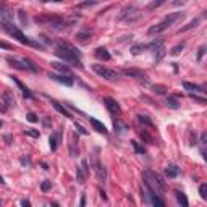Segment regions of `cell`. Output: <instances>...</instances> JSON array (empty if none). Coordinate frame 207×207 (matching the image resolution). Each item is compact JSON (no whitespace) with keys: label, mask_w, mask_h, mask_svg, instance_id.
<instances>
[{"label":"cell","mask_w":207,"mask_h":207,"mask_svg":"<svg viewBox=\"0 0 207 207\" xmlns=\"http://www.w3.org/2000/svg\"><path fill=\"white\" fill-rule=\"evenodd\" d=\"M52 66H54L55 70H58L61 75H66V76H71V78H73V75H71V71H70L68 66H65V65H61V63H57V61H54V63H52Z\"/></svg>","instance_id":"cell-20"},{"label":"cell","mask_w":207,"mask_h":207,"mask_svg":"<svg viewBox=\"0 0 207 207\" xmlns=\"http://www.w3.org/2000/svg\"><path fill=\"white\" fill-rule=\"evenodd\" d=\"M12 21H13V13H12V10L0 3V24L12 23Z\"/></svg>","instance_id":"cell-10"},{"label":"cell","mask_w":207,"mask_h":207,"mask_svg":"<svg viewBox=\"0 0 207 207\" xmlns=\"http://www.w3.org/2000/svg\"><path fill=\"white\" fill-rule=\"evenodd\" d=\"M55 54H57V57H60L61 60H65L66 63H70V65H73V66H78V68H82L81 58H79V57H76L75 54H71L70 50H66L63 47H60V45H57Z\"/></svg>","instance_id":"cell-4"},{"label":"cell","mask_w":207,"mask_h":207,"mask_svg":"<svg viewBox=\"0 0 207 207\" xmlns=\"http://www.w3.org/2000/svg\"><path fill=\"white\" fill-rule=\"evenodd\" d=\"M183 49H184V42H181V44H178V45H175V47L172 49V52H170V54H172V55H178V54H180V52L183 50Z\"/></svg>","instance_id":"cell-31"},{"label":"cell","mask_w":207,"mask_h":207,"mask_svg":"<svg viewBox=\"0 0 207 207\" xmlns=\"http://www.w3.org/2000/svg\"><path fill=\"white\" fill-rule=\"evenodd\" d=\"M70 155L71 157H76L78 155V142H76L75 136L70 138Z\"/></svg>","instance_id":"cell-24"},{"label":"cell","mask_w":207,"mask_h":207,"mask_svg":"<svg viewBox=\"0 0 207 207\" xmlns=\"http://www.w3.org/2000/svg\"><path fill=\"white\" fill-rule=\"evenodd\" d=\"M180 18H183V13H170V15H167V16L163 18V21H160L159 24H155V26H151L147 33L149 34H160V33H163L167 28H170L175 21H178Z\"/></svg>","instance_id":"cell-3"},{"label":"cell","mask_w":207,"mask_h":207,"mask_svg":"<svg viewBox=\"0 0 207 207\" xmlns=\"http://www.w3.org/2000/svg\"><path fill=\"white\" fill-rule=\"evenodd\" d=\"M26 117H28V120H29L31 123H36V121H37V117H36L34 113H28Z\"/></svg>","instance_id":"cell-43"},{"label":"cell","mask_w":207,"mask_h":207,"mask_svg":"<svg viewBox=\"0 0 207 207\" xmlns=\"http://www.w3.org/2000/svg\"><path fill=\"white\" fill-rule=\"evenodd\" d=\"M92 70H94L100 78H103V79H107V81L118 79V71L112 70V68H107V66H103V65H92Z\"/></svg>","instance_id":"cell-7"},{"label":"cell","mask_w":207,"mask_h":207,"mask_svg":"<svg viewBox=\"0 0 207 207\" xmlns=\"http://www.w3.org/2000/svg\"><path fill=\"white\" fill-rule=\"evenodd\" d=\"M201 144H202V146H205V144H207V134L205 133L201 134Z\"/></svg>","instance_id":"cell-44"},{"label":"cell","mask_w":207,"mask_h":207,"mask_svg":"<svg viewBox=\"0 0 207 207\" xmlns=\"http://www.w3.org/2000/svg\"><path fill=\"white\" fill-rule=\"evenodd\" d=\"M199 194H201V198H202L204 201L207 199V184H201L199 186Z\"/></svg>","instance_id":"cell-35"},{"label":"cell","mask_w":207,"mask_h":207,"mask_svg":"<svg viewBox=\"0 0 207 207\" xmlns=\"http://www.w3.org/2000/svg\"><path fill=\"white\" fill-rule=\"evenodd\" d=\"M167 105H170L172 108H178L180 103H178V100L175 99V97H168V99H167Z\"/></svg>","instance_id":"cell-32"},{"label":"cell","mask_w":207,"mask_h":207,"mask_svg":"<svg viewBox=\"0 0 207 207\" xmlns=\"http://www.w3.org/2000/svg\"><path fill=\"white\" fill-rule=\"evenodd\" d=\"M0 47H2V49H7V50H10V49H12V45H10V44H7V42H3V40H0Z\"/></svg>","instance_id":"cell-45"},{"label":"cell","mask_w":207,"mask_h":207,"mask_svg":"<svg viewBox=\"0 0 207 207\" xmlns=\"http://www.w3.org/2000/svg\"><path fill=\"white\" fill-rule=\"evenodd\" d=\"M19 19H21V23H23V24L26 23V18H24V13H23V12H19Z\"/></svg>","instance_id":"cell-47"},{"label":"cell","mask_w":207,"mask_h":207,"mask_svg":"<svg viewBox=\"0 0 207 207\" xmlns=\"http://www.w3.org/2000/svg\"><path fill=\"white\" fill-rule=\"evenodd\" d=\"M65 26V19L61 18H52L50 19V28L52 29H61Z\"/></svg>","instance_id":"cell-23"},{"label":"cell","mask_w":207,"mask_h":207,"mask_svg":"<svg viewBox=\"0 0 207 207\" xmlns=\"http://www.w3.org/2000/svg\"><path fill=\"white\" fill-rule=\"evenodd\" d=\"M97 149H96V154H91V159H89V162H91V168L94 170V173H96V177L97 180L100 181V183H103L107 178V172H105V168H103V165L100 163V160H99V155H97Z\"/></svg>","instance_id":"cell-5"},{"label":"cell","mask_w":207,"mask_h":207,"mask_svg":"<svg viewBox=\"0 0 207 207\" xmlns=\"http://www.w3.org/2000/svg\"><path fill=\"white\" fill-rule=\"evenodd\" d=\"M79 18H81V15H78V13L71 15V16H68V18L65 19V26H73V24H76L78 21H79Z\"/></svg>","instance_id":"cell-25"},{"label":"cell","mask_w":207,"mask_h":207,"mask_svg":"<svg viewBox=\"0 0 207 207\" xmlns=\"http://www.w3.org/2000/svg\"><path fill=\"white\" fill-rule=\"evenodd\" d=\"M91 36H92V29L89 26H84V28H81L76 33V39L79 40V42H86L87 39H91Z\"/></svg>","instance_id":"cell-12"},{"label":"cell","mask_w":207,"mask_h":207,"mask_svg":"<svg viewBox=\"0 0 207 207\" xmlns=\"http://www.w3.org/2000/svg\"><path fill=\"white\" fill-rule=\"evenodd\" d=\"M49 78H52L54 81H58L61 84H66V86H73V78L71 76H65V75H55V73H50Z\"/></svg>","instance_id":"cell-13"},{"label":"cell","mask_w":207,"mask_h":207,"mask_svg":"<svg viewBox=\"0 0 207 207\" xmlns=\"http://www.w3.org/2000/svg\"><path fill=\"white\" fill-rule=\"evenodd\" d=\"M139 134H141V138H142V139H144V141H146V142H149V144H152V142H154L152 136H151V134H149V133L146 131V129H142V131H139Z\"/></svg>","instance_id":"cell-30"},{"label":"cell","mask_w":207,"mask_h":207,"mask_svg":"<svg viewBox=\"0 0 207 207\" xmlns=\"http://www.w3.org/2000/svg\"><path fill=\"white\" fill-rule=\"evenodd\" d=\"M123 75L128 78H136V79H144L146 81V73L142 70H136V68H126L123 70Z\"/></svg>","instance_id":"cell-11"},{"label":"cell","mask_w":207,"mask_h":207,"mask_svg":"<svg viewBox=\"0 0 207 207\" xmlns=\"http://www.w3.org/2000/svg\"><path fill=\"white\" fill-rule=\"evenodd\" d=\"M165 173H167V177H168V178H175V177H178L180 168L177 167V165H168V167L165 168Z\"/></svg>","instance_id":"cell-22"},{"label":"cell","mask_w":207,"mask_h":207,"mask_svg":"<svg viewBox=\"0 0 207 207\" xmlns=\"http://www.w3.org/2000/svg\"><path fill=\"white\" fill-rule=\"evenodd\" d=\"M204 54H205V45H201V47H199V54H198V60L202 58Z\"/></svg>","instance_id":"cell-41"},{"label":"cell","mask_w":207,"mask_h":207,"mask_svg":"<svg viewBox=\"0 0 207 207\" xmlns=\"http://www.w3.org/2000/svg\"><path fill=\"white\" fill-rule=\"evenodd\" d=\"M142 178H144V186H146V188H149L152 193H155V194L163 193V189H165V181H163V178L160 177L159 173L152 172V170H146V172L142 173Z\"/></svg>","instance_id":"cell-1"},{"label":"cell","mask_w":207,"mask_h":207,"mask_svg":"<svg viewBox=\"0 0 207 207\" xmlns=\"http://www.w3.org/2000/svg\"><path fill=\"white\" fill-rule=\"evenodd\" d=\"M183 87H184L186 91H189V92H194V94H205V91H204L201 86L193 84V82H188V81L183 82Z\"/></svg>","instance_id":"cell-14"},{"label":"cell","mask_w":207,"mask_h":207,"mask_svg":"<svg viewBox=\"0 0 207 207\" xmlns=\"http://www.w3.org/2000/svg\"><path fill=\"white\" fill-rule=\"evenodd\" d=\"M58 141H60V131H57V133L52 134L50 139H49V142H50V149H52V151H57V147H58Z\"/></svg>","instance_id":"cell-21"},{"label":"cell","mask_w":207,"mask_h":207,"mask_svg":"<svg viewBox=\"0 0 207 207\" xmlns=\"http://www.w3.org/2000/svg\"><path fill=\"white\" fill-rule=\"evenodd\" d=\"M138 120L141 121V123H144V125H147V126H154V123H152V120L149 118L147 115H138Z\"/></svg>","instance_id":"cell-29"},{"label":"cell","mask_w":207,"mask_h":207,"mask_svg":"<svg viewBox=\"0 0 207 207\" xmlns=\"http://www.w3.org/2000/svg\"><path fill=\"white\" fill-rule=\"evenodd\" d=\"M89 121H91V125L94 126L96 131H99V133H102V134H107V128H105V125H103V123H100L99 120H96V118H89Z\"/></svg>","instance_id":"cell-15"},{"label":"cell","mask_w":207,"mask_h":207,"mask_svg":"<svg viewBox=\"0 0 207 207\" xmlns=\"http://www.w3.org/2000/svg\"><path fill=\"white\" fill-rule=\"evenodd\" d=\"M7 61H8V63L12 65V66H15V68H18V70H31V71H37V66H36L29 58H21V60H18V58H13V57H8Z\"/></svg>","instance_id":"cell-6"},{"label":"cell","mask_w":207,"mask_h":207,"mask_svg":"<svg viewBox=\"0 0 207 207\" xmlns=\"http://www.w3.org/2000/svg\"><path fill=\"white\" fill-rule=\"evenodd\" d=\"M131 144H133V147L136 149V152H138V154H144V152H146V151H144V149L138 144V141H131Z\"/></svg>","instance_id":"cell-39"},{"label":"cell","mask_w":207,"mask_h":207,"mask_svg":"<svg viewBox=\"0 0 207 207\" xmlns=\"http://www.w3.org/2000/svg\"><path fill=\"white\" fill-rule=\"evenodd\" d=\"M175 194H177V201H178L181 205H183V207H188V199H186V196L181 193V191H177Z\"/></svg>","instance_id":"cell-26"},{"label":"cell","mask_w":207,"mask_h":207,"mask_svg":"<svg viewBox=\"0 0 207 207\" xmlns=\"http://www.w3.org/2000/svg\"><path fill=\"white\" fill-rule=\"evenodd\" d=\"M21 205H24V207H28V205H31V202H29L28 199H23V201H21Z\"/></svg>","instance_id":"cell-48"},{"label":"cell","mask_w":207,"mask_h":207,"mask_svg":"<svg viewBox=\"0 0 207 207\" xmlns=\"http://www.w3.org/2000/svg\"><path fill=\"white\" fill-rule=\"evenodd\" d=\"M100 198H102V199H107V196H105V193H103V191H100Z\"/></svg>","instance_id":"cell-51"},{"label":"cell","mask_w":207,"mask_h":207,"mask_svg":"<svg viewBox=\"0 0 207 207\" xmlns=\"http://www.w3.org/2000/svg\"><path fill=\"white\" fill-rule=\"evenodd\" d=\"M81 205H86V198H84V196H82V198H81V202H79Z\"/></svg>","instance_id":"cell-49"},{"label":"cell","mask_w":207,"mask_h":207,"mask_svg":"<svg viewBox=\"0 0 207 207\" xmlns=\"http://www.w3.org/2000/svg\"><path fill=\"white\" fill-rule=\"evenodd\" d=\"M113 126H115L117 131H126V129H128V126H126L125 123H123V121L120 120V118H117V120H115V123H113Z\"/></svg>","instance_id":"cell-27"},{"label":"cell","mask_w":207,"mask_h":207,"mask_svg":"<svg viewBox=\"0 0 207 207\" xmlns=\"http://www.w3.org/2000/svg\"><path fill=\"white\" fill-rule=\"evenodd\" d=\"M50 188H52V181H42V184H40V189H42L44 193H47Z\"/></svg>","instance_id":"cell-37"},{"label":"cell","mask_w":207,"mask_h":207,"mask_svg":"<svg viewBox=\"0 0 207 207\" xmlns=\"http://www.w3.org/2000/svg\"><path fill=\"white\" fill-rule=\"evenodd\" d=\"M75 126H76V129H78V131H79L81 134H87V131H86V129H84V128H82L81 125H78V123H76V125H75Z\"/></svg>","instance_id":"cell-46"},{"label":"cell","mask_w":207,"mask_h":207,"mask_svg":"<svg viewBox=\"0 0 207 207\" xmlns=\"http://www.w3.org/2000/svg\"><path fill=\"white\" fill-rule=\"evenodd\" d=\"M131 10H134L133 7H125L121 10V13H120V16H118V19H125L128 16V12H131Z\"/></svg>","instance_id":"cell-33"},{"label":"cell","mask_w":207,"mask_h":207,"mask_svg":"<svg viewBox=\"0 0 207 207\" xmlns=\"http://www.w3.org/2000/svg\"><path fill=\"white\" fill-rule=\"evenodd\" d=\"M191 97H193L194 100H198L199 103H205V99H204V97H199L198 94H193V92H191Z\"/></svg>","instance_id":"cell-40"},{"label":"cell","mask_w":207,"mask_h":207,"mask_svg":"<svg viewBox=\"0 0 207 207\" xmlns=\"http://www.w3.org/2000/svg\"><path fill=\"white\" fill-rule=\"evenodd\" d=\"M103 103H105V107L108 108V112H110L112 115H115V117H120L121 115L120 105H118L117 100H113L112 97H103Z\"/></svg>","instance_id":"cell-8"},{"label":"cell","mask_w":207,"mask_h":207,"mask_svg":"<svg viewBox=\"0 0 207 207\" xmlns=\"http://www.w3.org/2000/svg\"><path fill=\"white\" fill-rule=\"evenodd\" d=\"M40 2L45 3V2H61V0H40Z\"/></svg>","instance_id":"cell-50"},{"label":"cell","mask_w":207,"mask_h":207,"mask_svg":"<svg viewBox=\"0 0 207 207\" xmlns=\"http://www.w3.org/2000/svg\"><path fill=\"white\" fill-rule=\"evenodd\" d=\"M96 57L100 60H110V54H108V50L105 47H97L96 49Z\"/></svg>","instance_id":"cell-18"},{"label":"cell","mask_w":207,"mask_h":207,"mask_svg":"<svg viewBox=\"0 0 207 207\" xmlns=\"http://www.w3.org/2000/svg\"><path fill=\"white\" fill-rule=\"evenodd\" d=\"M52 105H54V107H55V110H57V112H60L63 117H66V118H71V113H70L68 110H66V108H65L63 105H61V103H58L57 100H52Z\"/></svg>","instance_id":"cell-19"},{"label":"cell","mask_w":207,"mask_h":207,"mask_svg":"<svg viewBox=\"0 0 207 207\" xmlns=\"http://www.w3.org/2000/svg\"><path fill=\"white\" fill-rule=\"evenodd\" d=\"M198 23H199V19H193V21H189L188 24L184 26V28H181L178 33L181 34V33H184V31H188V29H193V28H196V26H198Z\"/></svg>","instance_id":"cell-28"},{"label":"cell","mask_w":207,"mask_h":207,"mask_svg":"<svg viewBox=\"0 0 207 207\" xmlns=\"http://www.w3.org/2000/svg\"><path fill=\"white\" fill-rule=\"evenodd\" d=\"M165 2H167V0H154V2L149 5V10H154V8H159L160 5H163Z\"/></svg>","instance_id":"cell-34"},{"label":"cell","mask_w":207,"mask_h":207,"mask_svg":"<svg viewBox=\"0 0 207 207\" xmlns=\"http://www.w3.org/2000/svg\"><path fill=\"white\" fill-rule=\"evenodd\" d=\"M142 50H144V45H133V47H131V54L138 55V54H141Z\"/></svg>","instance_id":"cell-36"},{"label":"cell","mask_w":207,"mask_h":207,"mask_svg":"<svg viewBox=\"0 0 207 207\" xmlns=\"http://www.w3.org/2000/svg\"><path fill=\"white\" fill-rule=\"evenodd\" d=\"M154 91L157 92V94H163V92H165V87H163V86H154Z\"/></svg>","instance_id":"cell-42"},{"label":"cell","mask_w":207,"mask_h":207,"mask_svg":"<svg viewBox=\"0 0 207 207\" xmlns=\"http://www.w3.org/2000/svg\"><path fill=\"white\" fill-rule=\"evenodd\" d=\"M3 26V29L7 31V33L10 34V36H13L15 39H18L21 44H24V45H33V47H39V49H42V45L40 44H37V42H34L33 39H29V37H26V36L19 31V28L16 24H15L13 21L12 23H5V24H2Z\"/></svg>","instance_id":"cell-2"},{"label":"cell","mask_w":207,"mask_h":207,"mask_svg":"<svg viewBox=\"0 0 207 207\" xmlns=\"http://www.w3.org/2000/svg\"><path fill=\"white\" fill-rule=\"evenodd\" d=\"M87 173H89V168H87V160H82L81 165L76 170V180H78V183H81V184L84 183Z\"/></svg>","instance_id":"cell-9"},{"label":"cell","mask_w":207,"mask_h":207,"mask_svg":"<svg viewBox=\"0 0 207 207\" xmlns=\"http://www.w3.org/2000/svg\"><path fill=\"white\" fill-rule=\"evenodd\" d=\"M12 79H13L15 82H16V86H18V87H19V89H21V91H23V96H24V97H28V99H33V94H31V91H29V89H28V87H26V86L23 84V82H21V81H19V79H18V78H15V76H13V78H12Z\"/></svg>","instance_id":"cell-16"},{"label":"cell","mask_w":207,"mask_h":207,"mask_svg":"<svg viewBox=\"0 0 207 207\" xmlns=\"http://www.w3.org/2000/svg\"><path fill=\"white\" fill-rule=\"evenodd\" d=\"M2 99H3V103H5L7 107H13V105H15V97H13V94H12L10 91H5V92H3Z\"/></svg>","instance_id":"cell-17"},{"label":"cell","mask_w":207,"mask_h":207,"mask_svg":"<svg viewBox=\"0 0 207 207\" xmlns=\"http://www.w3.org/2000/svg\"><path fill=\"white\" fill-rule=\"evenodd\" d=\"M24 134H28V136H33V138H39V131H37V129H26Z\"/></svg>","instance_id":"cell-38"}]
</instances>
